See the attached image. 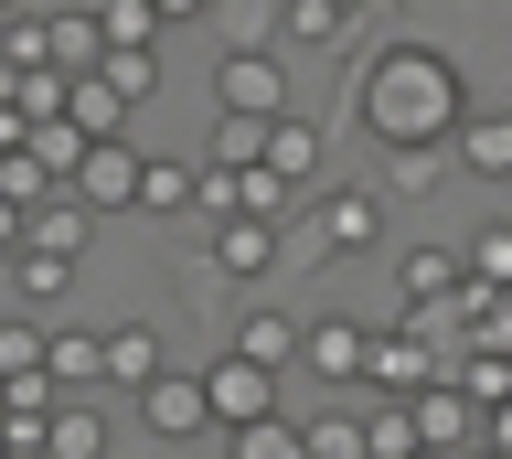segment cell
I'll list each match as a JSON object with an SVG mask.
<instances>
[{
	"label": "cell",
	"instance_id": "obj_1",
	"mask_svg": "<svg viewBox=\"0 0 512 459\" xmlns=\"http://www.w3.org/2000/svg\"><path fill=\"white\" fill-rule=\"evenodd\" d=\"M470 75H459V54L448 43H416V33H384L363 65H352L342 86V118L374 150H427V139H459L470 129Z\"/></svg>",
	"mask_w": 512,
	"mask_h": 459
},
{
	"label": "cell",
	"instance_id": "obj_2",
	"mask_svg": "<svg viewBox=\"0 0 512 459\" xmlns=\"http://www.w3.org/2000/svg\"><path fill=\"white\" fill-rule=\"evenodd\" d=\"M384 182H331V193H310V225H299V257H363V246H384Z\"/></svg>",
	"mask_w": 512,
	"mask_h": 459
},
{
	"label": "cell",
	"instance_id": "obj_3",
	"mask_svg": "<svg viewBox=\"0 0 512 459\" xmlns=\"http://www.w3.org/2000/svg\"><path fill=\"white\" fill-rule=\"evenodd\" d=\"M214 107H224V118H288L278 43H224V54H214Z\"/></svg>",
	"mask_w": 512,
	"mask_h": 459
},
{
	"label": "cell",
	"instance_id": "obj_4",
	"mask_svg": "<svg viewBox=\"0 0 512 459\" xmlns=\"http://www.w3.org/2000/svg\"><path fill=\"white\" fill-rule=\"evenodd\" d=\"M203 257H214L224 278H278V257H299V235H288L278 214H224V225L203 235Z\"/></svg>",
	"mask_w": 512,
	"mask_h": 459
},
{
	"label": "cell",
	"instance_id": "obj_5",
	"mask_svg": "<svg viewBox=\"0 0 512 459\" xmlns=\"http://www.w3.org/2000/svg\"><path fill=\"white\" fill-rule=\"evenodd\" d=\"M374 342L384 331H363V321H342V310H320L310 321V353H299V374H320V385H374Z\"/></svg>",
	"mask_w": 512,
	"mask_h": 459
},
{
	"label": "cell",
	"instance_id": "obj_6",
	"mask_svg": "<svg viewBox=\"0 0 512 459\" xmlns=\"http://www.w3.org/2000/svg\"><path fill=\"white\" fill-rule=\"evenodd\" d=\"M203 385H214V427H224V438H235V427H267V417H278V374H267V363H246V353L203 363Z\"/></svg>",
	"mask_w": 512,
	"mask_h": 459
},
{
	"label": "cell",
	"instance_id": "obj_7",
	"mask_svg": "<svg viewBox=\"0 0 512 459\" xmlns=\"http://www.w3.org/2000/svg\"><path fill=\"white\" fill-rule=\"evenodd\" d=\"M139 182H150V150H128V139H96L86 171H75V203H96V214H139Z\"/></svg>",
	"mask_w": 512,
	"mask_h": 459
},
{
	"label": "cell",
	"instance_id": "obj_8",
	"mask_svg": "<svg viewBox=\"0 0 512 459\" xmlns=\"http://www.w3.org/2000/svg\"><path fill=\"white\" fill-rule=\"evenodd\" d=\"M139 417H150V438H171V449H182V438H203V427H214V385L171 363V374L139 395Z\"/></svg>",
	"mask_w": 512,
	"mask_h": 459
},
{
	"label": "cell",
	"instance_id": "obj_9",
	"mask_svg": "<svg viewBox=\"0 0 512 459\" xmlns=\"http://www.w3.org/2000/svg\"><path fill=\"white\" fill-rule=\"evenodd\" d=\"M235 353L267 363V374H299V353H310V321H288L278 299H256V310H235Z\"/></svg>",
	"mask_w": 512,
	"mask_h": 459
},
{
	"label": "cell",
	"instance_id": "obj_10",
	"mask_svg": "<svg viewBox=\"0 0 512 459\" xmlns=\"http://www.w3.org/2000/svg\"><path fill=\"white\" fill-rule=\"evenodd\" d=\"M86 225H96V203L54 193V203H32V214H11V225H0V246H54V257H86Z\"/></svg>",
	"mask_w": 512,
	"mask_h": 459
},
{
	"label": "cell",
	"instance_id": "obj_11",
	"mask_svg": "<svg viewBox=\"0 0 512 459\" xmlns=\"http://www.w3.org/2000/svg\"><path fill=\"white\" fill-rule=\"evenodd\" d=\"M160 374H171V342H160L150 321H118V331H107V385H128V395H150Z\"/></svg>",
	"mask_w": 512,
	"mask_h": 459
},
{
	"label": "cell",
	"instance_id": "obj_12",
	"mask_svg": "<svg viewBox=\"0 0 512 459\" xmlns=\"http://www.w3.org/2000/svg\"><path fill=\"white\" fill-rule=\"evenodd\" d=\"M54 193H64V171L43 161L32 139H11V150H0V225H11V214H32V203H54Z\"/></svg>",
	"mask_w": 512,
	"mask_h": 459
},
{
	"label": "cell",
	"instance_id": "obj_13",
	"mask_svg": "<svg viewBox=\"0 0 512 459\" xmlns=\"http://www.w3.org/2000/svg\"><path fill=\"white\" fill-rule=\"evenodd\" d=\"M459 171H470V182H512V107H470V129H459Z\"/></svg>",
	"mask_w": 512,
	"mask_h": 459
},
{
	"label": "cell",
	"instance_id": "obj_14",
	"mask_svg": "<svg viewBox=\"0 0 512 459\" xmlns=\"http://www.w3.org/2000/svg\"><path fill=\"white\" fill-rule=\"evenodd\" d=\"M43 33H54V65H64V75H96V65H107V22H96V0L43 11Z\"/></svg>",
	"mask_w": 512,
	"mask_h": 459
},
{
	"label": "cell",
	"instance_id": "obj_15",
	"mask_svg": "<svg viewBox=\"0 0 512 459\" xmlns=\"http://www.w3.org/2000/svg\"><path fill=\"white\" fill-rule=\"evenodd\" d=\"M320 150H331V139H320V118H278V129H267V171H278V182H299V193H320Z\"/></svg>",
	"mask_w": 512,
	"mask_h": 459
},
{
	"label": "cell",
	"instance_id": "obj_16",
	"mask_svg": "<svg viewBox=\"0 0 512 459\" xmlns=\"http://www.w3.org/2000/svg\"><path fill=\"white\" fill-rule=\"evenodd\" d=\"M64 395H107V331H54V363H43Z\"/></svg>",
	"mask_w": 512,
	"mask_h": 459
},
{
	"label": "cell",
	"instance_id": "obj_17",
	"mask_svg": "<svg viewBox=\"0 0 512 459\" xmlns=\"http://www.w3.org/2000/svg\"><path fill=\"white\" fill-rule=\"evenodd\" d=\"M278 33H288V43H310V54H342V43H352V11H342V0H288Z\"/></svg>",
	"mask_w": 512,
	"mask_h": 459
},
{
	"label": "cell",
	"instance_id": "obj_18",
	"mask_svg": "<svg viewBox=\"0 0 512 459\" xmlns=\"http://www.w3.org/2000/svg\"><path fill=\"white\" fill-rule=\"evenodd\" d=\"M192 203H203V171L150 161V182H139V214H160V225H192Z\"/></svg>",
	"mask_w": 512,
	"mask_h": 459
},
{
	"label": "cell",
	"instance_id": "obj_19",
	"mask_svg": "<svg viewBox=\"0 0 512 459\" xmlns=\"http://www.w3.org/2000/svg\"><path fill=\"white\" fill-rule=\"evenodd\" d=\"M86 139H128V97L107 86V75H75V107H64Z\"/></svg>",
	"mask_w": 512,
	"mask_h": 459
},
{
	"label": "cell",
	"instance_id": "obj_20",
	"mask_svg": "<svg viewBox=\"0 0 512 459\" xmlns=\"http://www.w3.org/2000/svg\"><path fill=\"white\" fill-rule=\"evenodd\" d=\"M75 289V257H54V246H11V299H64Z\"/></svg>",
	"mask_w": 512,
	"mask_h": 459
},
{
	"label": "cell",
	"instance_id": "obj_21",
	"mask_svg": "<svg viewBox=\"0 0 512 459\" xmlns=\"http://www.w3.org/2000/svg\"><path fill=\"white\" fill-rule=\"evenodd\" d=\"M54 459H107V417H96V395H64V406H54Z\"/></svg>",
	"mask_w": 512,
	"mask_h": 459
},
{
	"label": "cell",
	"instance_id": "obj_22",
	"mask_svg": "<svg viewBox=\"0 0 512 459\" xmlns=\"http://www.w3.org/2000/svg\"><path fill=\"white\" fill-rule=\"evenodd\" d=\"M459 161V139H427V150H384V193H438V171Z\"/></svg>",
	"mask_w": 512,
	"mask_h": 459
},
{
	"label": "cell",
	"instance_id": "obj_23",
	"mask_svg": "<svg viewBox=\"0 0 512 459\" xmlns=\"http://www.w3.org/2000/svg\"><path fill=\"white\" fill-rule=\"evenodd\" d=\"M96 75H107V86H118L128 107H150V97H160V54H150V43H118V54H107Z\"/></svg>",
	"mask_w": 512,
	"mask_h": 459
},
{
	"label": "cell",
	"instance_id": "obj_24",
	"mask_svg": "<svg viewBox=\"0 0 512 459\" xmlns=\"http://www.w3.org/2000/svg\"><path fill=\"white\" fill-rule=\"evenodd\" d=\"M235 459H310V427H288V417H267V427H235L224 438Z\"/></svg>",
	"mask_w": 512,
	"mask_h": 459
},
{
	"label": "cell",
	"instance_id": "obj_25",
	"mask_svg": "<svg viewBox=\"0 0 512 459\" xmlns=\"http://www.w3.org/2000/svg\"><path fill=\"white\" fill-rule=\"evenodd\" d=\"M267 129H278V118H214V161L224 171H256V161H267Z\"/></svg>",
	"mask_w": 512,
	"mask_h": 459
},
{
	"label": "cell",
	"instance_id": "obj_26",
	"mask_svg": "<svg viewBox=\"0 0 512 459\" xmlns=\"http://www.w3.org/2000/svg\"><path fill=\"white\" fill-rule=\"evenodd\" d=\"M96 22H107V54L118 43H160V0H96Z\"/></svg>",
	"mask_w": 512,
	"mask_h": 459
},
{
	"label": "cell",
	"instance_id": "obj_27",
	"mask_svg": "<svg viewBox=\"0 0 512 459\" xmlns=\"http://www.w3.org/2000/svg\"><path fill=\"white\" fill-rule=\"evenodd\" d=\"M54 363V331H32V321H0V374H43Z\"/></svg>",
	"mask_w": 512,
	"mask_h": 459
},
{
	"label": "cell",
	"instance_id": "obj_28",
	"mask_svg": "<svg viewBox=\"0 0 512 459\" xmlns=\"http://www.w3.org/2000/svg\"><path fill=\"white\" fill-rule=\"evenodd\" d=\"M470 278H491V289H512V225L470 235Z\"/></svg>",
	"mask_w": 512,
	"mask_h": 459
},
{
	"label": "cell",
	"instance_id": "obj_29",
	"mask_svg": "<svg viewBox=\"0 0 512 459\" xmlns=\"http://www.w3.org/2000/svg\"><path fill=\"white\" fill-rule=\"evenodd\" d=\"M491 449L512 459V395H502V406H491Z\"/></svg>",
	"mask_w": 512,
	"mask_h": 459
},
{
	"label": "cell",
	"instance_id": "obj_30",
	"mask_svg": "<svg viewBox=\"0 0 512 459\" xmlns=\"http://www.w3.org/2000/svg\"><path fill=\"white\" fill-rule=\"evenodd\" d=\"M203 11H214V0H160V22H203Z\"/></svg>",
	"mask_w": 512,
	"mask_h": 459
},
{
	"label": "cell",
	"instance_id": "obj_31",
	"mask_svg": "<svg viewBox=\"0 0 512 459\" xmlns=\"http://www.w3.org/2000/svg\"><path fill=\"white\" fill-rule=\"evenodd\" d=\"M0 459H54V438H11V449H0Z\"/></svg>",
	"mask_w": 512,
	"mask_h": 459
},
{
	"label": "cell",
	"instance_id": "obj_32",
	"mask_svg": "<svg viewBox=\"0 0 512 459\" xmlns=\"http://www.w3.org/2000/svg\"><path fill=\"white\" fill-rule=\"evenodd\" d=\"M342 11H374V0H342Z\"/></svg>",
	"mask_w": 512,
	"mask_h": 459
}]
</instances>
